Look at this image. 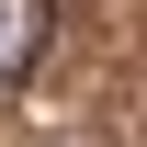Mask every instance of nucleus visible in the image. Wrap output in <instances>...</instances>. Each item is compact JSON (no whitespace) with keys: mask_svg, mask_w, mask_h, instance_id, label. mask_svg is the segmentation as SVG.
<instances>
[{"mask_svg":"<svg viewBox=\"0 0 147 147\" xmlns=\"http://www.w3.org/2000/svg\"><path fill=\"white\" fill-rule=\"evenodd\" d=\"M57 34V0H0V79H23Z\"/></svg>","mask_w":147,"mask_h":147,"instance_id":"1","label":"nucleus"}]
</instances>
